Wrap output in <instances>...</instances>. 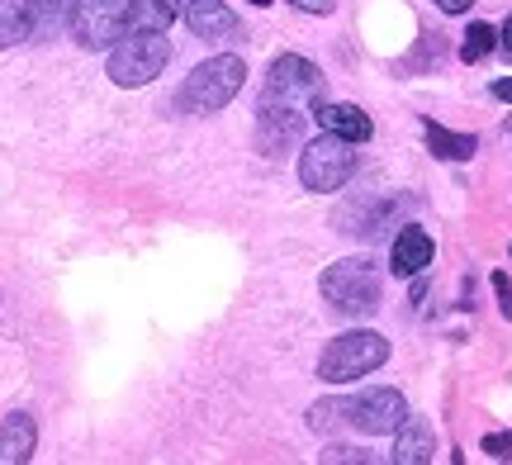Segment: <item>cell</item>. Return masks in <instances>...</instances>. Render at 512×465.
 Wrapping results in <instances>:
<instances>
[{
  "mask_svg": "<svg viewBox=\"0 0 512 465\" xmlns=\"http://www.w3.org/2000/svg\"><path fill=\"white\" fill-rule=\"evenodd\" d=\"M494 48H498V29H494V24H484V19H479V24H470V29H465L460 57H465V62H479V57H489Z\"/></svg>",
  "mask_w": 512,
  "mask_h": 465,
  "instance_id": "20",
  "label": "cell"
},
{
  "mask_svg": "<svg viewBox=\"0 0 512 465\" xmlns=\"http://www.w3.org/2000/svg\"><path fill=\"white\" fill-rule=\"evenodd\" d=\"M484 451L498 456V461H508L512 456V432H489V437H484Z\"/></svg>",
  "mask_w": 512,
  "mask_h": 465,
  "instance_id": "22",
  "label": "cell"
},
{
  "mask_svg": "<svg viewBox=\"0 0 512 465\" xmlns=\"http://www.w3.org/2000/svg\"><path fill=\"white\" fill-rule=\"evenodd\" d=\"M304 119L309 114L299 110H280V105H256V148L266 152V157H285V152L299 143V133H304Z\"/></svg>",
  "mask_w": 512,
  "mask_h": 465,
  "instance_id": "9",
  "label": "cell"
},
{
  "mask_svg": "<svg viewBox=\"0 0 512 465\" xmlns=\"http://www.w3.org/2000/svg\"><path fill=\"white\" fill-rule=\"evenodd\" d=\"M508 129H512V124H508Z\"/></svg>",
  "mask_w": 512,
  "mask_h": 465,
  "instance_id": "29",
  "label": "cell"
},
{
  "mask_svg": "<svg viewBox=\"0 0 512 465\" xmlns=\"http://www.w3.org/2000/svg\"><path fill=\"white\" fill-rule=\"evenodd\" d=\"M432 451H437L432 423L408 413L399 428H394V456H389V465H432Z\"/></svg>",
  "mask_w": 512,
  "mask_h": 465,
  "instance_id": "12",
  "label": "cell"
},
{
  "mask_svg": "<svg viewBox=\"0 0 512 465\" xmlns=\"http://www.w3.org/2000/svg\"><path fill=\"white\" fill-rule=\"evenodd\" d=\"M432 238H427V228H418V224H403L399 228V238H394V247H389V271L394 276H422L427 266H432Z\"/></svg>",
  "mask_w": 512,
  "mask_h": 465,
  "instance_id": "11",
  "label": "cell"
},
{
  "mask_svg": "<svg viewBox=\"0 0 512 465\" xmlns=\"http://www.w3.org/2000/svg\"><path fill=\"white\" fill-rule=\"evenodd\" d=\"M384 361H389V342L380 333H370V328H356V333H342L328 342V352L318 356V380L347 385V380L380 371Z\"/></svg>",
  "mask_w": 512,
  "mask_h": 465,
  "instance_id": "5",
  "label": "cell"
},
{
  "mask_svg": "<svg viewBox=\"0 0 512 465\" xmlns=\"http://www.w3.org/2000/svg\"><path fill=\"white\" fill-rule=\"evenodd\" d=\"M356 143H347V138H332V133H323V138H313L309 148H304V157H299V181H304V190H318V195H332V190H342L351 181V171H356Z\"/></svg>",
  "mask_w": 512,
  "mask_h": 465,
  "instance_id": "6",
  "label": "cell"
},
{
  "mask_svg": "<svg viewBox=\"0 0 512 465\" xmlns=\"http://www.w3.org/2000/svg\"><path fill=\"white\" fill-rule=\"evenodd\" d=\"M181 19V0H128V29H157L166 34Z\"/></svg>",
  "mask_w": 512,
  "mask_h": 465,
  "instance_id": "17",
  "label": "cell"
},
{
  "mask_svg": "<svg viewBox=\"0 0 512 465\" xmlns=\"http://www.w3.org/2000/svg\"><path fill=\"white\" fill-rule=\"evenodd\" d=\"M72 34L81 48L105 53L128 34V0H76Z\"/></svg>",
  "mask_w": 512,
  "mask_h": 465,
  "instance_id": "7",
  "label": "cell"
},
{
  "mask_svg": "<svg viewBox=\"0 0 512 465\" xmlns=\"http://www.w3.org/2000/svg\"><path fill=\"white\" fill-rule=\"evenodd\" d=\"M323 91H328V76L318 72V62H309V57H299V53H285L271 62L266 86H261V100H266V105H280V110L313 114L323 105Z\"/></svg>",
  "mask_w": 512,
  "mask_h": 465,
  "instance_id": "3",
  "label": "cell"
},
{
  "mask_svg": "<svg viewBox=\"0 0 512 465\" xmlns=\"http://www.w3.org/2000/svg\"><path fill=\"white\" fill-rule=\"evenodd\" d=\"M432 5H437V10H446V15H465L475 0H432Z\"/></svg>",
  "mask_w": 512,
  "mask_h": 465,
  "instance_id": "25",
  "label": "cell"
},
{
  "mask_svg": "<svg viewBox=\"0 0 512 465\" xmlns=\"http://www.w3.org/2000/svg\"><path fill=\"white\" fill-rule=\"evenodd\" d=\"M422 133H427V152H432V157H441V162H470V157H475V148H479L470 133L446 129V124H437V119H427V124H422Z\"/></svg>",
  "mask_w": 512,
  "mask_h": 465,
  "instance_id": "16",
  "label": "cell"
},
{
  "mask_svg": "<svg viewBox=\"0 0 512 465\" xmlns=\"http://www.w3.org/2000/svg\"><path fill=\"white\" fill-rule=\"evenodd\" d=\"M318 290L328 299L337 314L347 318H370L380 309V295H384V280H380V266L370 257H347V261H332Z\"/></svg>",
  "mask_w": 512,
  "mask_h": 465,
  "instance_id": "2",
  "label": "cell"
},
{
  "mask_svg": "<svg viewBox=\"0 0 512 465\" xmlns=\"http://www.w3.org/2000/svg\"><path fill=\"white\" fill-rule=\"evenodd\" d=\"M185 24H190V34L204 38V43H228V38L242 34L238 15H233L223 0H190V5H185Z\"/></svg>",
  "mask_w": 512,
  "mask_h": 465,
  "instance_id": "10",
  "label": "cell"
},
{
  "mask_svg": "<svg viewBox=\"0 0 512 465\" xmlns=\"http://www.w3.org/2000/svg\"><path fill=\"white\" fill-rule=\"evenodd\" d=\"M299 10H309V15H332V0H290Z\"/></svg>",
  "mask_w": 512,
  "mask_h": 465,
  "instance_id": "24",
  "label": "cell"
},
{
  "mask_svg": "<svg viewBox=\"0 0 512 465\" xmlns=\"http://www.w3.org/2000/svg\"><path fill=\"white\" fill-rule=\"evenodd\" d=\"M408 418V404H403L399 390H389V385H370V390L351 394L347 399V423L356 432H366V437H384V432H394Z\"/></svg>",
  "mask_w": 512,
  "mask_h": 465,
  "instance_id": "8",
  "label": "cell"
},
{
  "mask_svg": "<svg viewBox=\"0 0 512 465\" xmlns=\"http://www.w3.org/2000/svg\"><path fill=\"white\" fill-rule=\"evenodd\" d=\"M318 465H384V461H375V456L361 451V447H342V442H332V447L318 456Z\"/></svg>",
  "mask_w": 512,
  "mask_h": 465,
  "instance_id": "21",
  "label": "cell"
},
{
  "mask_svg": "<svg viewBox=\"0 0 512 465\" xmlns=\"http://www.w3.org/2000/svg\"><path fill=\"white\" fill-rule=\"evenodd\" d=\"M313 119L323 124V133H332V138H347V143H366L370 133H375L370 114L361 110V105H347V100H323V105L313 110Z\"/></svg>",
  "mask_w": 512,
  "mask_h": 465,
  "instance_id": "13",
  "label": "cell"
},
{
  "mask_svg": "<svg viewBox=\"0 0 512 465\" xmlns=\"http://www.w3.org/2000/svg\"><path fill=\"white\" fill-rule=\"evenodd\" d=\"M29 38V0H0V48Z\"/></svg>",
  "mask_w": 512,
  "mask_h": 465,
  "instance_id": "18",
  "label": "cell"
},
{
  "mask_svg": "<svg viewBox=\"0 0 512 465\" xmlns=\"http://www.w3.org/2000/svg\"><path fill=\"white\" fill-rule=\"evenodd\" d=\"M38 447V428L29 413H10L5 423H0V465H29Z\"/></svg>",
  "mask_w": 512,
  "mask_h": 465,
  "instance_id": "14",
  "label": "cell"
},
{
  "mask_svg": "<svg viewBox=\"0 0 512 465\" xmlns=\"http://www.w3.org/2000/svg\"><path fill=\"white\" fill-rule=\"evenodd\" d=\"M242 86H247V62L233 53H219L185 76V86L176 91V105L185 114H219L223 105L238 100Z\"/></svg>",
  "mask_w": 512,
  "mask_h": 465,
  "instance_id": "1",
  "label": "cell"
},
{
  "mask_svg": "<svg viewBox=\"0 0 512 465\" xmlns=\"http://www.w3.org/2000/svg\"><path fill=\"white\" fill-rule=\"evenodd\" d=\"M76 15V0H29V38H57Z\"/></svg>",
  "mask_w": 512,
  "mask_h": 465,
  "instance_id": "15",
  "label": "cell"
},
{
  "mask_svg": "<svg viewBox=\"0 0 512 465\" xmlns=\"http://www.w3.org/2000/svg\"><path fill=\"white\" fill-rule=\"evenodd\" d=\"M494 290H498V304H503V314L512 318V285H508V276H503V271L494 276Z\"/></svg>",
  "mask_w": 512,
  "mask_h": 465,
  "instance_id": "23",
  "label": "cell"
},
{
  "mask_svg": "<svg viewBox=\"0 0 512 465\" xmlns=\"http://www.w3.org/2000/svg\"><path fill=\"white\" fill-rule=\"evenodd\" d=\"M494 95H498V100H508V105H512V76H503V81H494Z\"/></svg>",
  "mask_w": 512,
  "mask_h": 465,
  "instance_id": "27",
  "label": "cell"
},
{
  "mask_svg": "<svg viewBox=\"0 0 512 465\" xmlns=\"http://www.w3.org/2000/svg\"><path fill=\"white\" fill-rule=\"evenodd\" d=\"M166 62H171L166 34H157V29H128L110 48V81L124 86V91H133V86L157 81V76L166 72Z\"/></svg>",
  "mask_w": 512,
  "mask_h": 465,
  "instance_id": "4",
  "label": "cell"
},
{
  "mask_svg": "<svg viewBox=\"0 0 512 465\" xmlns=\"http://www.w3.org/2000/svg\"><path fill=\"white\" fill-rule=\"evenodd\" d=\"M252 5H271V0H252Z\"/></svg>",
  "mask_w": 512,
  "mask_h": 465,
  "instance_id": "28",
  "label": "cell"
},
{
  "mask_svg": "<svg viewBox=\"0 0 512 465\" xmlns=\"http://www.w3.org/2000/svg\"><path fill=\"white\" fill-rule=\"evenodd\" d=\"M498 43H503V53L512 57V15L503 19V29H498Z\"/></svg>",
  "mask_w": 512,
  "mask_h": 465,
  "instance_id": "26",
  "label": "cell"
},
{
  "mask_svg": "<svg viewBox=\"0 0 512 465\" xmlns=\"http://www.w3.org/2000/svg\"><path fill=\"white\" fill-rule=\"evenodd\" d=\"M309 428L318 432V437H337V432L342 428H351L347 423V399H318V404H313L309 409Z\"/></svg>",
  "mask_w": 512,
  "mask_h": 465,
  "instance_id": "19",
  "label": "cell"
}]
</instances>
